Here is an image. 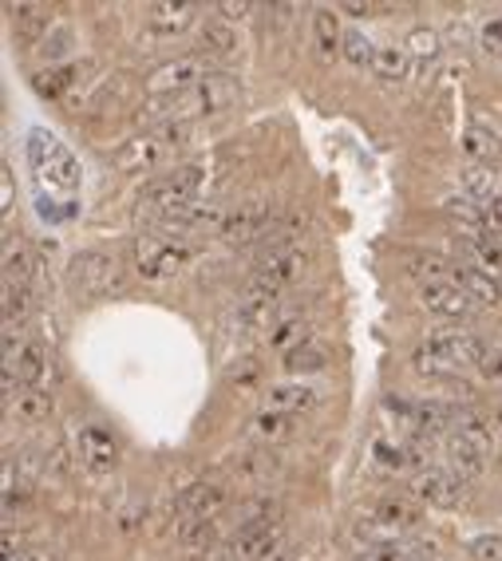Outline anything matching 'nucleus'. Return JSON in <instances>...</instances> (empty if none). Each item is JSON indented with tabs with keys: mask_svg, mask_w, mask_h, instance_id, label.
Returning a JSON list of instances; mask_svg holds the SVG:
<instances>
[{
	"mask_svg": "<svg viewBox=\"0 0 502 561\" xmlns=\"http://www.w3.org/2000/svg\"><path fill=\"white\" fill-rule=\"evenodd\" d=\"M482 352H487V345L475 333H436L415 348V372L448 376V372H459V367H479Z\"/></svg>",
	"mask_w": 502,
	"mask_h": 561,
	"instance_id": "nucleus-1",
	"label": "nucleus"
},
{
	"mask_svg": "<svg viewBox=\"0 0 502 561\" xmlns=\"http://www.w3.org/2000/svg\"><path fill=\"white\" fill-rule=\"evenodd\" d=\"M241 99V79L229 76V72H210L194 91H186L178 99H163L166 103V120L163 123H190L198 115H218V111H229Z\"/></svg>",
	"mask_w": 502,
	"mask_h": 561,
	"instance_id": "nucleus-2",
	"label": "nucleus"
},
{
	"mask_svg": "<svg viewBox=\"0 0 502 561\" xmlns=\"http://www.w3.org/2000/svg\"><path fill=\"white\" fill-rule=\"evenodd\" d=\"M28 162L40 174V183H48L60 195L79 190V162L67 151L64 142L55 139L52 130H28Z\"/></svg>",
	"mask_w": 502,
	"mask_h": 561,
	"instance_id": "nucleus-3",
	"label": "nucleus"
},
{
	"mask_svg": "<svg viewBox=\"0 0 502 561\" xmlns=\"http://www.w3.org/2000/svg\"><path fill=\"white\" fill-rule=\"evenodd\" d=\"M198 246L194 241H186L183 234H139L135 238V270L142 277H171V273L186 270L190 261H194Z\"/></svg>",
	"mask_w": 502,
	"mask_h": 561,
	"instance_id": "nucleus-4",
	"label": "nucleus"
},
{
	"mask_svg": "<svg viewBox=\"0 0 502 561\" xmlns=\"http://www.w3.org/2000/svg\"><path fill=\"white\" fill-rule=\"evenodd\" d=\"M281 313H285L281 292L265 289V285H246L238 309H234V336L253 340V336H262V333H274Z\"/></svg>",
	"mask_w": 502,
	"mask_h": 561,
	"instance_id": "nucleus-5",
	"label": "nucleus"
},
{
	"mask_svg": "<svg viewBox=\"0 0 502 561\" xmlns=\"http://www.w3.org/2000/svg\"><path fill=\"white\" fill-rule=\"evenodd\" d=\"M305 273H309V249H301V246H265L262 258L253 261L250 285H265V289L281 292L285 285H297Z\"/></svg>",
	"mask_w": 502,
	"mask_h": 561,
	"instance_id": "nucleus-6",
	"label": "nucleus"
},
{
	"mask_svg": "<svg viewBox=\"0 0 502 561\" xmlns=\"http://www.w3.org/2000/svg\"><path fill=\"white\" fill-rule=\"evenodd\" d=\"M202 183H206V171H202V166H178L175 174H163V178L147 183L142 202L151 205L154 214H166V210H178V205L198 202Z\"/></svg>",
	"mask_w": 502,
	"mask_h": 561,
	"instance_id": "nucleus-7",
	"label": "nucleus"
},
{
	"mask_svg": "<svg viewBox=\"0 0 502 561\" xmlns=\"http://www.w3.org/2000/svg\"><path fill=\"white\" fill-rule=\"evenodd\" d=\"M72 289L84 292V297H103L120 285V261L103 253V249H84L72 258V270H67Z\"/></svg>",
	"mask_w": 502,
	"mask_h": 561,
	"instance_id": "nucleus-8",
	"label": "nucleus"
},
{
	"mask_svg": "<svg viewBox=\"0 0 502 561\" xmlns=\"http://www.w3.org/2000/svg\"><path fill=\"white\" fill-rule=\"evenodd\" d=\"M277 226V210L269 202H250V205H238V210H229L222 217L218 226V238L226 246H250L258 238H269V229Z\"/></svg>",
	"mask_w": 502,
	"mask_h": 561,
	"instance_id": "nucleus-9",
	"label": "nucleus"
},
{
	"mask_svg": "<svg viewBox=\"0 0 502 561\" xmlns=\"http://www.w3.org/2000/svg\"><path fill=\"white\" fill-rule=\"evenodd\" d=\"M206 76H210V67L202 64V55H183L175 64H163L159 72H151L147 91H151V99H178L186 96V91H194Z\"/></svg>",
	"mask_w": 502,
	"mask_h": 561,
	"instance_id": "nucleus-10",
	"label": "nucleus"
},
{
	"mask_svg": "<svg viewBox=\"0 0 502 561\" xmlns=\"http://www.w3.org/2000/svg\"><path fill=\"white\" fill-rule=\"evenodd\" d=\"M412 495L415 502H427L436 510H455L467 502V483L451 471H419L412 478Z\"/></svg>",
	"mask_w": 502,
	"mask_h": 561,
	"instance_id": "nucleus-11",
	"label": "nucleus"
},
{
	"mask_svg": "<svg viewBox=\"0 0 502 561\" xmlns=\"http://www.w3.org/2000/svg\"><path fill=\"white\" fill-rule=\"evenodd\" d=\"M277 546H285L281 519L250 522V526H238V534L229 541V561H258L269 550H277Z\"/></svg>",
	"mask_w": 502,
	"mask_h": 561,
	"instance_id": "nucleus-12",
	"label": "nucleus"
},
{
	"mask_svg": "<svg viewBox=\"0 0 502 561\" xmlns=\"http://www.w3.org/2000/svg\"><path fill=\"white\" fill-rule=\"evenodd\" d=\"M171 151H175V147L163 139V130H151V135H139V139L123 142L120 151L111 154V162L127 174H147V171H154Z\"/></svg>",
	"mask_w": 502,
	"mask_h": 561,
	"instance_id": "nucleus-13",
	"label": "nucleus"
},
{
	"mask_svg": "<svg viewBox=\"0 0 502 561\" xmlns=\"http://www.w3.org/2000/svg\"><path fill=\"white\" fill-rule=\"evenodd\" d=\"M76 459L96 475H108L120 463V442L111 439V432L103 427H79L76 432Z\"/></svg>",
	"mask_w": 502,
	"mask_h": 561,
	"instance_id": "nucleus-14",
	"label": "nucleus"
},
{
	"mask_svg": "<svg viewBox=\"0 0 502 561\" xmlns=\"http://www.w3.org/2000/svg\"><path fill=\"white\" fill-rule=\"evenodd\" d=\"M229 507V490L222 483H194L186 486L183 495H178V514L183 522H194V519H218L222 510Z\"/></svg>",
	"mask_w": 502,
	"mask_h": 561,
	"instance_id": "nucleus-15",
	"label": "nucleus"
},
{
	"mask_svg": "<svg viewBox=\"0 0 502 561\" xmlns=\"http://www.w3.org/2000/svg\"><path fill=\"white\" fill-rule=\"evenodd\" d=\"M419 301H424V309H431L436 316H448V321H467L470 309H475V301L459 289L455 280H427L419 289Z\"/></svg>",
	"mask_w": 502,
	"mask_h": 561,
	"instance_id": "nucleus-16",
	"label": "nucleus"
},
{
	"mask_svg": "<svg viewBox=\"0 0 502 561\" xmlns=\"http://www.w3.org/2000/svg\"><path fill=\"white\" fill-rule=\"evenodd\" d=\"M451 280H455L459 289L467 292L475 304H502V280L491 277L487 270L479 265H470V261H455V270H451Z\"/></svg>",
	"mask_w": 502,
	"mask_h": 561,
	"instance_id": "nucleus-17",
	"label": "nucleus"
},
{
	"mask_svg": "<svg viewBox=\"0 0 502 561\" xmlns=\"http://www.w3.org/2000/svg\"><path fill=\"white\" fill-rule=\"evenodd\" d=\"M459 174H463V190H467L470 202L487 205L494 198H502V174L494 171L491 162H467Z\"/></svg>",
	"mask_w": 502,
	"mask_h": 561,
	"instance_id": "nucleus-18",
	"label": "nucleus"
},
{
	"mask_svg": "<svg viewBox=\"0 0 502 561\" xmlns=\"http://www.w3.org/2000/svg\"><path fill=\"white\" fill-rule=\"evenodd\" d=\"M4 372H12V376L24 384V388H40V379L48 376V348L36 345V340H28V345L16 352V357L4 360Z\"/></svg>",
	"mask_w": 502,
	"mask_h": 561,
	"instance_id": "nucleus-19",
	"label": "nucleus"
},
{
	"mask_svg": "<svg viewBox=\"0 0 502 561\" xmlns=\"http://www.w3.org/2000/svg\"><path fill=\"white\" fill-rule=\"evenodd\" d=\"M4 408H9L12 420H21V423H48L55 411V396L48 388H24L21 396L9 400Z\"/></svg>",
	"mask_w": 502,
	"mask_h": 561,
	"instance_id": "nucleus-20",
	"label": "nucleus"
},
{
	"mask_svg": "<svg viewBox=\"0 0 502 561\" xmlns=\"http://www.w3.org/2000/svg\"><path fill=\"white\" fill-rule=\"evenodd\" d=\"M198 4H151L147 9V28L154 36H178L194 24Z\"/></svg>",
	"mask_w": 502,
	"mask_h": 561,
	"instance_id": "nucleus-21",
	"label": "nucleus"
},
{
	"mask_svg": "<svg viewBox=\"0 0 502 561\" xmlns=\"http://www.w3.org/2000/svg\"><path fill=\"white\" fill-rule=\"evenodd\" d=\"M376 522H384L388 534H400V529L419 526L424 514H419V507H412L407 498H384V502H376Z\"/></svg>",
	"mask_w": 502,
	"mask_h": 561,
	"instance_id": "nucleus-22",
	"label": "nucleus"
},
{
	"mask_svg": "<svg viewBox=\"0 0 502 561\" xmlns=\"http://www.w3.org/2000/svg\"><path fill=\"white\" fill-rule=\"evenodd\" d=\"M9 16H12V28H16V40L33 43L40 33H48V24H52V12L45 4H9Z\"/></svg>",
	"mask_w": 502,
	"mask_h": 561,
	"instance_id": "nucleus-23",
	"label": "nucleus"
},
{
	"mask_svg": "<svg viewBox=\"0 0 502 561\" xmlns=\"http://www.w3.org/2000/svg\"><path fill=\"white\" fill-rule=\"evenodd\" d=\"M317 408V391L309 384H281V388H269V411H281V415H301V411Z\"/></svg>",
	"mask_w": 502,
	"mask_h": 561,
	"instance_id": "nucleus-24",
	"label": "nucleus"
},
{
	"mask_svg": "<svg viewBox=\"0 0 502 561\" xmlns=\"http://www.w3.org/2000/svg\"><path fill=\"white\" fill-rule=\"evenodd\" d=\"M277 471H281V459H277L274 451H265V447L262 451H246L238 463H234V475L246 478V483H269Z\"/></svg>",
	"mask_w": 502,
	"mask_h": 561,
	"instance_id": "nucleus-25",
	"label": "nucleus"
},
{
	"mask_svg": "<svg viewBox=\"0 0 502 561\" xmlns=\"http://www.w3.org/2000/svg\"><path fill=\"white\" fill-rule=\"evenodd\" d=\"M79 72H84V67H76V64H52V67H45V72H36L33 87L45 99H60L67 91V87H76Z\"/></svg>",
	"mask_w": 502,
	"mask_h": 561,
	"instance_id": "nucleus-26",
	"label": "nucleus"
},
{
	"mask_svg": "<svg viewBox=\"0 0 502 561\" xmlns=\"http://www.w3.org/2000/svg\"><path fill=\"white\" fill-rule=\"evenodd\" d=\"M4 277H9V285H33V280H40V261L33 258V249H24V246H16V249H4Z\"/></svg>",
	"mask_w": 502,
	"mask_h": 561,
	"instance_id": "nucleus-27",
	"label": "nucleus"
},
{
	"mask_svg": "<svg viewBox=\"0 0 502 561\" xmlns=\"http://www.w3.org/2000/svg\"><path fill=\"white\" fill-rule=\"evenodd\" d=\"M218 541V519H194L178 526V546L186 553H206Z\"/></svg>",
	"mask_w": 502,
	"mask_h": 561,
	"instance_id": "nucleus-28",
	"label": "nucleus"
},
{
	"mask_svg": "<svg viewBox=\"0 0 502 561\" xmlns=\"http://www.w3.org/2000/svg\"><path fill=\"white\" fill-rule=\"evenodd\" d=\"M372 72H376V79H384V84H404V79L412 76V55H407L404 48H380Z\"/></svg>",
	"mask_w": 502,
	"mask_h": 561,
	"instance_id": "nucleus-29",
	"label": "nucleus"
},
{
	"mask_svg": "<svg viewBox=\"0 0 502 561\" xmlns=\"http://www.w3.org/2000/svg\"><path fill=\"white\" fill-rule=\"evenodd\" d=\"M313 40H317L321 55L325 60H332V55L344 48V36H340V21L332 9H317V16H313Z\"/></svg>",
	"mask_w": 502,
	"mask_h": 561,
	"instance_id": "nucleus-30",
	"label": "nucleus"
},
{
	"mask_svg": "<svg viewBox=\"0 0 502 561\" xmlns=\"http://www.w3.org/2000/svg\"><path fill=\"white\" fill-rule=\"evenodd\" d=\"M241 48L238 40V28L229 21H206L202 28V52L206 55H234Z\"/></svg>",
	"mask_w": 502,
	"mask_h": 561,
	"instance_id": "nucleus-31",
	"label": "nucleus"
},
{
	"mask_svg": "<svg viewBox=\"0 0 502 561\" xmlns=\"http://www.w3.org/2000/svg\"><path fill=\"white\" fill-rule=\"evenodd\" d=\"M269 345L281 348V352H293V348L309 345V321L305 316H281L277 328L269 333Z\"/></svg>",
	"mask_w": 502,
	"mask_h": 561,
	"instance_id": "nucleus-32",
	"label": "nucleus"
},
{
	"mask_svg": "<svg viewBox=\"0 0 502 561\" xmlns=\"http://www.w3.org/2000/svg\"><path fill=\"white\" fill-rule=\"evenodd\" d=\"M482 459H487V454L470 451V447H463L459 439H451V447H448V466H451V475H459L463 483H467V478H479L482 475V466H487Z\"/></svg>",
	"mask_w": 502,
	"mask_h": 561,
	"instance_id": "nucleus-33",
	"label": "nucleus"
},
{
	"mask_svg": "<svg viewBox=\"0 0 502 561\" xmlns=\"http://www.w3.org/2000/svg\"><path fill=\"white\" fill-rule=\"evenodd\" d=\"M328 364V357H325V348H317V345H301V348H293V352H285V372L289 376H305V372H321V367Z\"/></svg>",
	"mask_w": 502,
	"mask_h": 561,
	"instance_id": "nucleus-34",
	"label": "nucleus"
},
{
	"mask_svg": "<svg viewBox=\"0 0 502 561\" xmlns=\"http://www.w3.org/2000/svg\"><path fill=\"white\" fill-rule=\"evenodd\" d=\"M404 52L412 55V60H419V64H436L443 43H439V36L431 33V28H412L404 40Z\"/></svg>",
	"mask_w": 502,
	"mask_h": 561,
	"instance_id": "nucleus-35",
	"label": "nucleus"
},
{
	"mask_svg": "<svg viewBox=\"0 0 502 561\" xmlns=\"http://www.w3.org/2000/svg\"><path fill=\"white\" fill-rule=\"evenodd\" d=\"M455 439L463 442V447H470V451H479V454L494 451V435L482 420H459L455 423Z\"/></svg>",
	"mask_w": 502,
	"mask_h": 561,
	"instance_id": "nucleus-36",
	"label": "nucleus"
},
{
	"mask_svg": "<svg viewBox=\"0 0 502 561\" xmlns=\"http://www.w3.org/2000/svg\"><path fill=\"white\" fill-rule=\"evenodd\" d=\"M463 151H467L470 162H491L499 154V139H494V130L487 127H467L463 135Z\"/></svg>",
	"mask_w": 502,
	"mask_h": 561,
	"instance_id": "nucleus-37",
	"label": "nucleus"
},
{
	"mask_svg": "<svg viewBox=\"0 0 502 561\" xmlns=\"http://www.w3.org/2000/svg\"><path fill=\"white\" fill-rule=\"evenodd\" d=\"M253 432L262 439H289L293 435V415H281V411H262L253 420Z\"/></svg>",
	"mask_w": 502,
	"mask_h": 561,
	"instance_id": "nucleus-38",
	"label": "nucleus"
},
{
	"mask_svg": "<svg viewBox=\"0 0 502 561\" xmlns=\"http://www.w3.org/2000/svg\"><path fill=\"white\" fill-rule=\"evenodd\" d=\"M340 52H344L349 64L372 67V64H376V52H380V48H372V40L364 33H344V48H340Z\"/></svg>",
	"mask_w": 502,
	"mask_h": 561,
	"instance_id": "nucleus-39",
	"label": "nucleus"
},
{
	"mask_svg": "<svg viewBox=\"0 0 502 561\" xmlns=\"http://www.w3.org/2000/svg\"><path fill=\"white\" fill-rule=\"evenodd\" d=\"M28 313H33V292L24 289V285H4V321L21 324Z\"/></svg>",
	"mask_w": 502,
	"mask_h": 561,
	"instance_id": "nucleus-40",
	"label": "nucleus"
},
{
	"mask_svg": "<svg viewBox=\"0 0 502 561\" xmlns=\"http://www.w3.org/2000/svg\"><path fill=\"white\" fill-rule=\"evenodd\" d=\"M470 558L475 561H502V538L499 534H482L470 541Z\"/></svg>",
	"mask_w": 502,
	"mask_h": 561,
	"instance_id": "nucleus-41",
	"label": "nucleus"
},
{
	"mask_svg": "<svg viewBox=\"0 0 502 561\" xmlns=\"http://www.w3.org/2000/svg\"><path fill=\"white\" fill-rule=\"evenodd\" d=\"M479 43H482V52H487V55H502V16H499V21H491V24H482Z\"/></svg>",
	"mask_w": 502,
	"mask_h": 561,
	"instance_id": "nucleus-42",
	"label": "nucleus"
},
{
	"mask_svg": "<svg viewBox=\"0 0 502 561\" xmlns=\"http://www.w3.org/2000/svg\"><path fill=\"white\" fill-rule=\"evenodd\" d=\"M356 561H415L407 550H400V546H376V550H364Z\"/></svg>",
	"mask_w": 502,
	"mask_h": 561,
	"instance_id": "nucleus-43",
	"label": "nucleus"
},
{
	"mask_svg": "<svg viewBox=\"0 0 502 561\" xmlns=\"http://www.w3.org/2000/svg\"><path fill=\"white\" fill-rule=\"evenodd\" d=\"M258 372H262V364H258L253 357H246V360H238V364L229 367V379H234V384H253Z\"/></svg>",
	"mask_w": 502,
	"mask_h": 561,
	"instance_id": "nucleus-44",
	"label": "nucleus"
},
{
	"mask_svg": "<svg viewBox=\"0 0 502 561\" xmlns=\"http://www.w3.org/2000/svg\"><path fill=\"white\" fill-rule=\"evenodd\" d=\"M67 43H72V33H64V28H60L52 40L45 36V43H40V55H45V60H60V55L67 52Z\"/></svg>",
	"mask_w": 502,
	"mask_h": 561,
	"instance_id": "nucleus-45",
	"label": "nucleus"
},
{
	"mask_svg": "<svg viewBox=\"0 0 502 561\" xmlns=\"http://www.w3.org/2000/svg\"><path fill=\"white\" fill-rule=\"evenodd\" d=\"M482 217H487V234H491L494 241H502V198L482 205Z\"/></svg>",
	"mask_w": 502,
	"mask_h": 561,
	"instance_id": "nucleus-46",
	"label": "nucleus"
},
{
	"mask_svg": "<svg viewBox=\"0 0 502 561\" xmlns=\"http://www.w3.org/2000/svg\"><path fill=\"white\" fill-rule=\"evenodd\" d=\"M479 372L487 379H502V348H487V352H482Z\"/></svg>",
	"mask_w": 502,
	"mask_h": 561,
	"instance_id": "nucleus-47",
	"label": "nucleus"
},
{
	"mask_svg": "<svg viewBox=\"0 0 502 561\" xmlns=\"http://www.w3.org/2000/svg\"><path fill=\"white\" fill-rule=\"evenodd\" d=\"M218 12H222V16H229V21H241L246 12H253V4H250V0H222Z\"/></svg>",
	"mask_w": 502,
	"mask_h": 561,
	"instance_id": "nucleus-48",
	"label": "nucleus"
},
{
	"mask_svg": "<svg viewBox=\"0 0 502 561\" xmlns=\"http://www.w3.org/2000/svg\"><path fill=\"white\" fill-rule=\"evenodd\" d=\"M258 561H297V550L285 541V546H277V550H269L265 558H258Z\"/></svg>",
	"mask_w": 502,
	"mask_h": 561,
	"instance_id": "nucleus-49",
	"label": "nucleus"
},
{
	"mask_svg": "<svg viewBox=\"0 0 502 561\" xmlns=\"http://www.w3.org/2000/svg\"><path fill=\"white\" fill-rule=\"evenodd\" d=\"M0 195H4V214L12 210V174L9 166H4V178H0Z\"/></svg>",
	"mask_w": 502,
	"mask_h": 561,
	"instance_id": "nucleus-50",
	"label": "nucleus"
},
{
	"mask_svg": "<svg viewBox=\"0 0 502 561\" xmlns=\"http://www.w3.org/2000/svg\"><path fill=\"white\" fill-rule=\"evenodd\" d=\"M12 561H55L48 550H24V553H16Z\"/></svg>",
	"mask_w": 502,
	"mask_h": 561,
	"instance_id": "nucleus-51",
	"label": "nucleus"
},
{
	"mask_svg": "<svg viewBox=\"0 0 502 561\" xmlns=\"http://www.w3.org/2000/svg\"><path fill=\"white\" fill-rule=\"evenodd\" d=\"M344 12H356V16H368L372 4H356V0H352V4H344Z\"/></svg>",
	"mask_w": 502,
	"mask_h": 561,
	"instance_id": "nucleus-52",
	"label": "nucleus"
},
{
	"mask_svg": "<svg viewBox=\"0 0 502 561\" xmlns=\"http://www.w3.org/2000/svg\"><path fill=\"white\" fill-rule=\"evenodd\" d=\"M494 423H499V427H502V403H499V408H494Z\"/></svg>",
	"mask_w": 502,
	"mask_h": 561,
	"instance_id": "nucleus-53",
	"label": "nucleus"
},
{
	"mask_svg": "<svg viewBox=\"0 0 502 561\" xmlns=\"http://www.w3.org/2000/svg\"><path fill=\"white\" fill-rule=\"evenodd\" d=\"M499 471H502V459H499Z\"/></svg>",
	"mask_w": 502,
	"mask_h": 561,
	"instance_id": "nucleus-54",
	"label": "nucleus"
},
{
	"mask_svg": "<svg viewBox=\"0 0 502 561\" xmlns=\"http://www.w3.org/2000/svg\"><path fill=\"white\" fill-rule=\"evenodd\" d=\"M499 340H502V328H499Z\"/></svg>",
	"mask_w": 502,
	"mask_h": 561,
	"instance_id": "nucleus-55",
	"label": "nucleus"
}]
</instances>
